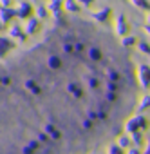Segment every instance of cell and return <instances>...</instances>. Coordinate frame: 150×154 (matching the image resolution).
<instances>
[{
    "label": "cell",
    "instance_id": "1",
    "mask_svg": "<svg viewBox=\"0 0 150 154\" xmlns=\"http://www.w3.org/2000/svg\"><path fill=\"white\" fill-rule=\"evenodd\" d=\"M137 84L109 31L58 18L40 44L0 62V154H91L121 132Z\"/></svg>",
    "mask_w": 150,
    "mask_h": 154
},
{
    "label": "cell",
    "instance_id": "2",
    "mask_svg": "<svg viewBox=\"0 0 150 154\" xmlns=\"http://www.w3.org/2000/svg\"><path fill=\"white\" fill-rule=\"evenodd\" d=\"M31 13H33V6L27 2V0H20L18 6L15 8V15L20 20H29L31 18Z\"/></svg>",
    "mask_w": 150,
    "mask_h": 154
},
{
    "label": "cell",
    "instance_id": "3",
    "mask_svg": "<svg viewBox=\"0 0 150 154\" xmlns=\"http://www.w3.org/2000/svg\"><path fill=\"white\" fill-rule=\"evenodd\" d=\"M114 31H116V35L118 36H128V31H130V27H128V24H127V18H125V15H118L116 17V20H114Z\"/></svg>",
    "mask_w": 150,
    "mask_h": 154
},
{
    "label": "cell",
    "instance_id": "4",
    "mask_svg": "<svg viewBox=\"0 0 150 154\" xmlns=\"http://www.w3.org/2000/svg\"><path fill=\"white\" fill-rule=\"evenodd\" d=\"M137 82L141 87H150V67L141 63L137 67Z\"/></svg>",
    "mask_w": 150,
    "mask_h": 154
},
{
    "label": "cell",
    "instance_id": "5",
    "mask_svg": "<svg viewBox=\"0 0 150 154\" xmlns=\"http://www.w3.org/2000/svg\"><path fill=\"white\" fill-rule=\"evenodd\" d=\"M47 11L54 17V20L62 18V11H63V0H49L47 4Z\"/></svg>",
    "mask_w": 150,
    "mask_h": 154
},
{
    "label": "cell",
    "instance_id": "6",
    "mask_svg": "<svg viewBox=\"0 0 150 154\" xmlns=\"http://www.w3.org/2000/svg\"><path fill=\"white\" fill-rule=\"evenodd\" d=\"M40 29V20L36 17H31L29 20H26V27H24V33L29 36V35H34L36 31Z\"/></svg>",
    "mask_w": 150,
    "mask_h": 154
},
{
    "label": "cell",
    "instance_id": "7",
    "mask_svg": "<svg viewBox=\"0 0 150 154\" xmlns=\"http://www.w3.org/2000/svg\"><path fill=\"white\" fill-rule=\"evenodd\" d=\"M110 13H112V9H110V8H103V9H100V11L92 13V20H96L98 24H105V22L110 18Z\"/></svg>",
    "mask_w": 150,
    "mask_h": 154
},
{
    "label": "cell",
    "instance_id": "8",
    "mask_svg": "<svg viewBox=\"0 0 150 154\" xmlns=\"http://www.w3.org/2000/svg\"><path fill=\"white\" fill-rule=\"evenodd\" d=\"M63 11L70 13V15H76L82 11V6L76 2V0H63Z\"/></svg>",
    "mask_w": 150,
    "mask_h": 154
},
{
    "label": "cell",
    "instance_id": "9",
    "mask_svg": "<svg viewBox=\"0 0 150 154\" xmlns=\"http://www.w3.org/2000/svg\"><path fill=\"white\" fill-rule=\"evenodd\" d=\"M15 9L11 8H4V6H0V22H4V24H9L11 18H15Z\"/></svg>",
    "mask_w": 150,
    "mask_h": 154
},
{
    "label": "cell",
    "instance_id": "10",
    "mask_svg": "<svg viewBox=\"0 0 150 154\" xmlns=\"http://www.w3.org/2000/svg\"><path fill=\"white\" fill-rule=\"evenodd\" d=\"M9 38H18L20 42H24V40L27 38V35L22 31V27H20L18 24H13V26L9 27Z\"/></svg>",
    "mask_w": 150,
    "mask_h": 154
},
{
    "label": "cell",
    "instance_id": "11",
    "mask_svg": "<svg viewBox=\"0 0 150 154\" xmlns=\"http://www.w3.org/2000/svg\"><path fill=\"white\" fill-rule=\"evenodd\" d=\"M13 42H11V38H2L0 36V56H4L9 49H13Z\"/></svg>",
    "mask_w": 150,
    "mask_h": 154
},
{
    "label": "cell",
    "instance_id": "12",
    "mask_svg": "<svg viewBox=\"0 0 150 154\" xmlns=\"http://www.w3.org/2000/svg\"><path fill=\"white\" fill-rule=\"evenodd\" d=\"M34 17H36L38 20L47 18V8H45V6H36V8H34Z\"/></svg>",
    "mask_w": 150,
    "mask_h": 154
},
{
    "label": "cell",
    "instance_id": "13",
    "mask_svg": "<svg viewBox=\"0 0 150 154\" xmlns=\"http://www.w3.org/2000/svg\"><path fill=\"white\" fill-rule=\"evenodd\" d=\"M136 42H137L136 36H130V35H128V36H123V38L119 40L121 47H132V45H136Z\"/></svg>",
    "mask_w": 150,
    "mask_h": 154
},
{
    "label": "cell",
    "instance_id": "14",
    "mask_svg": "<svg viewBox=\"0 0 150 154\" xmlns=\"http://www.w3.org/2000/svg\"><path fill=\"white\" fill-rule=\"evenodd\" d=\"M132 2V6H136L137 9H146V11H150V4L146 2V0H130Z\"/></svg>",
    "mask_w": 150,
    "mask_h": 154
},
{
    "label": "cell",
    "instance_id": "15",
    "mask_svg": "<svg viewBox=\"0 0 150 154\" xmlns=\"http://www.w3.org/2000/svg\"><path fill=\"white\" fill-rule=\"evenodd\" d=\"M137 49H139L141 53H145V54L150 56V45H148L146 42H137Z\"/></svg>",
    "mask_w": 150,
    "mask_h": 154
},
{
    "label": "cell",
    "instance_id": "16",
    "mask_svg": "<svg viewBox=\"0 0 150 154\" xmlns=\"http://www.w3.org/2000/svg\"><path fill=\"white\" fill-rule=\"evenodd\" d=\"M148 105H150V96H143L141 102H139V109H145V107H148Z\"/></svg>",
    "mask_w": 150,
    "mask_h": 154
},
{
    "label": "cell",
    "instance_id": "17",
    "mask_svg": "<svg viewBox=\"0 0 150 154\" xmlns=\"http://www.w3.org/2000/svg\"><path fill=\"white\" fill-rule=\"evenodd\" d=\"M76 2H78L80 6H83V8H89V6H92L94 0H76Z\"/></svg>",
    "mask_w": 150,
    "mask_h": 154
},
{
    "label": "cell",
    "instance_id": "18",
    "mask_svg": "<svg viewBox=\"0 0 150 154\" xmlns=\"http://www.w3.org/2000/svg\"><path fill=\"white\" fill-rule=\"evenodd\" d=\"M0 6H4V8H9V6H11V0H0Z\"/></svg>",
    "mask_w": 150,
    "mask_h": 154
},
{
    "label": "cell",
    "instance_id": "19",
    "mask_svg": "<svg viewBox=\"0 0 150 154\" xmlns=\"http://www.w3.org/2000/svg\"><path fill=\"white\" fill-rule=\"evenodd\" d=\"M145 33H146V35L150 36V26H146V27H145Z\"/></svg>",
    "mask_w": 150,
    "mask_h": 154
},
{
    "label": "cell",
    "instance_id": "20",
    "mask_svg": "<svg viewBox=\"0 0 150 154\" xmlns=\"http://www.w3.org/2000/svg\"><path fill=\"white\" fill-rule=\"evenodd\" d=\"M146 22H148V26H150V11L146 13Z\"/></svg>",
    "mask_w": 150,
    "mask_h": 154
},
{
    "label": "cell",
    "instance_id": "21",
    "mask_svg": "<svg viewBox=\"0 0 150 154\" xmlns=\"http://www.w3.org/2000/svg\"><path fill=\"white\" fill-rule=\"evenodd\" d=\"M2 29H6V24H4V22H0V31H2Z\"/></svg>",
    "mask_w": 150,
    "mask_h": 154
}]
</instances>
